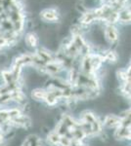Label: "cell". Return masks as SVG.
I'll use <instances>...</instances> for the list:
<instances>
[{
  "label": "cell",
  "mask_w": 131,
  "mask_h": 146,
  "mask_svg": "<svg viewBox=\"0 0 131 146\" xmlns=\"http://www.w3.org/2000/svg\"><path fill=\"white\" fill-rule=\"evenodd\" d=\"M103 125L110 129H116L120 125V117L115 116V115H108L105 118Z\"/></svg>",
  "instance_id": "7a4b0ae2"
},
{
  "label": "cell",
  "mask_w": 131,
  "mask_h": 146,
  "mask_svg": "<svg viewBox=\"0 0 131 146\" xmlns=\"http://www.w3.org/2000/svg\"><path fill=\"white\" fill-rule=\"evenodd\" d=\"M27 43L30 46L32 47H34L36 46L37 44V38L33 33H28L27 35Z\"/></svg>",
  "instance_id": "5b68a950"
},
{
  "label": "cell",
  "mask_w": 131,
  "mask_h": 146,
  "mask_svg": "<svg viewBox=\"0 0 131 146\" xmlns=\"http://www.w3.org/2000/svg\"><path fill=\"white\" fill-rule=\"evenodd\" d=\"M41 16H42V18L46 21H55L58 19V15H57L56 11L53 10V9H47V10H44L41 13Z\"/></svg>",
  "instance_id": "3957f363"
},
{
  "label": "cell",
  "mask_w": 131,
  "mask_h": 146,
  "mask_svg": "<svg viewBox=\"0 0 131 146\" xmlns=\"http://www.w3.org/2000/svg\"><path fill=\"white\" fill-rule=\"evenodd\" d=\"M82 126V129L84 131L85 135H98L102 131V125L98 121L97 117L92 112L86 111L82 114V120L80 122Z\"/></svg>",
  "instance_id": "6da1fadb"
},
{
  "label": "cell",
  "mask_w": 131,
  "mask_h": 146,
  "mask_svg": "<svg viewBox=\"0 0 131 146\" xmlns=\"http://www.w3.org/2000/svg\"><path fill=\"white\" fill-rule=\"evenodd\" d=\"M106 36H107V39H108L110 42L113 43V42H115L116 40L118 39V33H116V30L112 27H108L106 30Z\"/></svg>",
  "instance_id": "277c9868"
}]
</instances>
